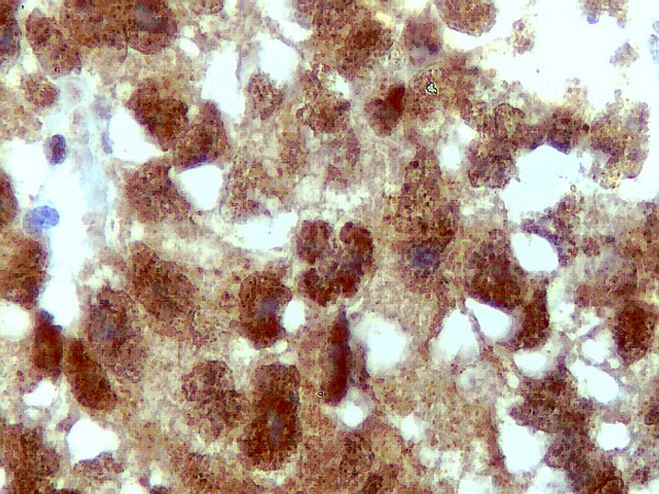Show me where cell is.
<instances>
[{
    "label": "cell",
    "mask_w": 659,
    "mask_h": 494,
    "mask_svg": "<svg viewBox=\"0 0 659 494\" xmlns=\"http://www.w3.org/2000/svg\"><path fill=\"white\" fill-rule=\"evenodd\" d=\"M299 374L294 367L271 363L253 378L249 423L241 450L254 467L275 470L294 453L299 437Z\"/></svg>",
    "instance_id": "obj_1"
},
{
    "label": "cell",
    "mask_w": 659,
    "mask_h": 494,
    "mask_svg": "<svg viewBox=\"0 0 659 494\" xmlns=\"http://www.w3.org/2000/svg\"><path fill=\"white\" fill-rule=\"evenodd\" d=\"M89 348L104 368L126 382H137L147 358L137 306L130 294L104 287L86 319Z\"/></svg>",
    "instance_id": "obj_2"
},
{
    "label": "cell",
    "mask_w": 659,
    "mask_h": 494,
    "mask_svg": "<svg viewBox=\"0 0 659 494\" xmlns=\"http://www.w3.org/2000/svg\"><path fill=\"white\" fill-rule=\"evenodd\" d=\"M132 287L137 303L156 329L169 337L189 335L197 307V290L175 262L161 259L142 243L132 247Z\"/></svg>",
    "instance_id": "obj_3"
},
{
    "label": "cell",
    "mask_w": 659,
    "mask_h": 494,
    "mask_svg": "<svg viewBox=\"0 0 659 494\" xmlns=\"http://www.w3.org/2000/svg\"><path fill=\"white\" fill-rule=\"evenodd\" d=\"M182 394L202 435L216 437L247 416L246 401L236 392L233 375L221 361L196 364L182 379Z\"/></svg>",
    "instance_id": "obj_4"
},
{
    "label": "cell",
    "mask_w": 659,
    "mask_h": 494,
    "mask_svg": "<svg viewBox=\"0 0 659 494\" xmlns=\"http://www.w3.org/2000/svg\"><path fill=\"white\" fill-rule=\"evenodd\" d=\"M290 300L291 291L272 273L255 272L243 281L239 325L257 348L271 346L283 336L282 316Z\"/></svg>",
    "instance_id": "obj_5"
},
{
    "label": "cell",
    "mask_w": 659,
    "mask_h": 494,
    "mask_svg": "<svg viewBox=\"0 0 659 494\" xmlns=\"http://www.w3.org/2000/svg\"><path fill=\"white\" fill-rule=\"evenodd\" d=\"M3 459L15 492H47L58 470V456L36 429L10 426Z\"/></svg>",
    "instance_id": "obj_6"
},
{
    "label": "cell",
    "mask_w": 659,
    "mask_h": 494,
    "mask_svg": "<svg viewBox=\"0 0 659 494\" xmlns=\"http://www.w3.org/2000/svg\"><path fill=\"white\" fill-rule=\"evenodd\" d=\"M45 276V256L36 240L7 234L1 239V294L27 308L35 304Z\"/></svg>",
    "instance_id": "obj_7"
},
{
    "label": "cell",
    "mask_w": 659,
    "mask_h": 494,
    "mask_svg": "<svg viewBox=\"0 0 659 494\" xmlns=\"http://www.w3.org/2000/svg\"><path fill=\"white\" fill-rule=\"evenodd\" d=\"M171 165L166 159H153L129 179L126 197L141 222L157 224L186 211V201L169 176Z\"/></svg>",
    "instance_id": "obj_8"
},
{
    "label": "cell",
    "mask_w": 659,
    "mask_h": 494,
    "mask_svg": "<svg viewBox=\"0 0 659 494\" xmlns=\"http://www.w3.org/2000/svg\"><path fill=\"white\" fill-rule=\"evenodd\" d=\"M122 11L123 2L66 1L60 8V24L77 44L118 45L125 38Z\"/></svg>",
    "instance_id": "obj_9"
},
{
    "label": "cell",
    "mask_w": 659,
    "mask_h": 494,
    "mask_svg": "<svg viewBox=\"0 0 659 494\" xmlns=\"http://www.w3.org/2000/svg\"><path fill=\"white\" fill-rule=\"evenodd\" d=\"M129 105L146 132L167 150L189 124L188 106L180 99L147 82L132 96Z\"/></svg>",
    "instance_id": "obj_10"
},
{
    "label": "cell",
    "mask_w": 659,
    "mask_h": 494,
    "mask_svg": "<svg viewBox=\"0 0 659 494\" xmlns=\"http://www.w3.org/2000/svg\"><path fill=\"white\" fill-rule=\"evenodd\" d=\"M64 371L75 398L85 407L108 411L115 393L102 363L81 340L71 339L66 349Z\"/></svg>",
    "instance_id": "obj_11"
},
{
    "label": "cell",
    "mask_w": 659,
    "mask_h": 494,
    "mask_svg": "<svg viewBox=\"0 0 659 494\" xmlns=\"http://www.w3.org/2000/svg\"><path fill=\"white\" fill-rule=\"evenodd\" d=\"M122 22L126 42L143 54L161 50L177 32L174 12L160 1L123 2Z\"/></svg>",
    "instance_id": "obj_12"
},
{
    "label": "cell",
    "mask_w": 659,
    "mask_h": 494,
    "mask_svg": "<svg viewBox=\"0 0 659 494\" xmlns=\"http://www.w3.org/2000/svg\"><path fill=\"white\" fill-rule=\"evenodd\" d=\"M25 33L42 68L49 76H65L79 67L77 43L53 18L34 10L25 21Z\"/></svg>",
    "instance_id": "obj_13"
},
{
    "label": "cell",
    "mask_w": 659,
    "mask_h": 494,
    "mask_svg": "<svg viewBox=\"0 0 659 494\" xmlns=\"http://www.w3.org/2000/svg\"><path fill=\"white\" fill-rule=\"evenodd\" d=\"M225 147L222 122L214 111H202L187 125L174 144L172 166L185 170L210 162L217 158Z\"/></svg>",
    "instance_id": "obj_14"
},
{
    "label": "cell",
    "mask_w": 659,
    "mask_h": 494,
    "mask_svg": "<svg viewBox=\"0 0 659 494\" xmlns=\"http://www.w3.org/2000/svg\"><path fill=\"white\" fill-rule=\"evenodd\" d=\"M390 44L391 33L388 29L372 19H362L351 25L344 46L337 52L339 66L347 74L364 72Z\"/></svg>",
    "instance_id": "obj_15"
},
{
    "label": "cell",
    "mask_w": 659,
    "mask_h": 494,
    "mask_svg": "<svg viewBox=\"0 0 659 494\" xmlns=\"http://www.w3.org/2000/svg\"><path fill=\"white\" fill-rule=\"evenodd\" d=\"M656 321L655 310L641 302H630L618 313L614 334L618 353L626 362H634L647 352Z\"/></svg>",
    "instance_id": "obj_16"
},
{
    "label": "cell",
    "mask_w": 659,
    "mask_h": 494,
    "mask_svg": "<svg viewBox=\"0 0 659 494\" xmlns=\"http://www.w3.org/2000/svg\"><path fill=\"white\" fill-rule=\"evenodd\" d=\"M487 258H480L479 271L473 284L476 291L485 295L489 301L504 306H515L520 300V288L510 272L505 258L492 249Z\"/></svg>",
    "instance_id": "obj_17"
},
{
    "label": "cell",
    "mask_w": 659,
    "mask_h": 494,
    "mask_svg": "<svg viewBox=\"0 0 659 494\" xmlns=\"http://www.w3.org/2000/svg\"><path fill=\"white\" fill-rule=\"evenodd\" d=\"M455 82L443 69L431 68L420 74L413 81L410 105L421 116H427L448 106Z\"/></svg>",
    "instance_id": "obj_18"
},
{
    "label": "cell",
    "mask_w": 659,
    "mask_h": 494,
    "mask_svg": "<svg viewBox=\"0 0 659 494\" xmlns=\"http://www.w3.org/2000/svg\"><path fill=\"white\" fill-rule=\"evenodd\" d=\"M297 247L303 260L321 266L320 269L314 268L315 270L333 280L336 271L338 278L339 268L332 259L335 252L333 232L326 223H304L298 235Z\"/></svg>",
    "instance_id": "obj_19"
},
{
    "label": "cell",
    "mask_w": 659,
    "mask_h": 494,
    "mask_svg": "<svg viewBox=\"0 0 659 494\" xmlns=\"http://www.w3.org/2000/svg\"><path fill=\"white\" fill-rule=\"evenodd\" d=\"M436 5L451 29L473 35L487 31L495 16L494 7L490 2L444 1Z\"/></svg>",
    "instance_id": "obj_20"
},
{
    "label": "cell",
    "mask_w": 659,
    "mask_h": 494,
    "mask_svg": "<svg viewBox=\"0 0 659 494\" xmlns=\"http://www.w3.org/2000/svg\"><path fill=\"white\" fill-rule=\"evenodd\" d=\"M33 363L47 377L58 375L63 363V344L59 332L47 317H37L32 348Z\"/></svg>",
    "instance_id": "obj_21"
},
{
    "label": "cell",
    "mask_w": 659,
    "mask_h": 494,
    "mask_svg": "<svg viewBox=\"0 0 659 494\" xmlns=\"http://www.w3.org/2000/svg\"><path fill=\"white\" fill-rule=\"evenodd\" d=\"M403 106L404 87L394 85L371 98L365 112L372 130L379 135H388L398 125Z\"/></svg>",
    "instance_id": "obj_22"
},
{
    "label": "cell",
    "mask_w": 659,
    "mask_h": 494,
    "mask_svg": "<svg viewBox=\"0 0 659 494\" xmlns=\"http://www.w3.org/2000/svg\"><path fill=\"white\" fill-rule=\"evenodd\" d=\"M404 43L414 64L426 65L433 61L442 47L437 29L428 21H411L405 27Z\"/></svg>",
    "instance_id": "obj_23"
},
{
    "label": "cell",
    "mask_w": 659,
    "mask_h": 494,
    "mask_svg": "<svg viewBox=\"0 0 659 494\" xmlns=\"http://www.w3.org/2000/svg\"><path fill=\"white\" fill-rule=\"evenodd\" d=\"M511 165V157L501 145H490L479 151V157L469 173L470 179L473 184L496 187L505 181Z\"/></svg>",
    "instance_id": "obj_24"
},
{
    "label": "cell",
    "mask_w": 659,
    "mask_h": 494,
    "mask_svg": "<svg viewBox=\"0 0 659 494\" xmlns=\"http://www.w3.org/2000/svg\"><path fill=\"white\" fill-rule=\"evenodd\" d=\"M319 11L315 15V24L323 35H333L339 33L344 26L354 24V18L357 14V3L355 2H323L317 3Z\"/></svg>",
    "instance_id": "obj_25"
},
{
    "label": "cell",
    "mask_w": 659,
    "mask_h": 494,
    "mask_svg": "<svg viewBox=\"0 0 659 494\" xmlns=\"http://www.w3.org/2000/svg\"><path fill=\"white\" fill-rule=\"evenodd\" d=\"M548 315L544 302L538 299L525 310L523 327L518 334L522 347H535L543 343L548 334Z\"/></svg>",
    "instance_id": "obj_26"
},
{
    "label": "cell",
    "mask_w": 659,
    "mask_h": 494,
    "mask_svg": "<svg viewBox=\"0 0 659 494\" xmlns=\"http://www.w3.org/2000/svg\"><path fill=\"white\" fill-rule=\"evenodd\" d=\"M348 104L328 96L320 99L311 109V121L315 128L330 132L337 127L346 115Z\"/></svg>",
    "instance_id": "obj_27"
},
{
    "label": "cell",
    "mask_w": 659,
    "mask_h": 494,
    "mask_svg": "<svg viewBox=\"0 0 659 494\" xmlns=\"http://www.w3.org/2000/svg\"><path fill=\"white\" fill-rule=\"evenodd\" d=\"M248 97L252 105L261 115H268L278 104L279 91L267 76L257 74L248 83Z\"/></svg>",
    "instance_id": "obj_28"
},
{
    "label": "cell",
    "mask_w": 659,
    "mask_h": 494,
    "mask_svg": "<svg viewBox=\"0 0 659 494\" xmlns=\"http://www.w3.org/2000/svg\"><path fill=\"white\" fill-rule=\"evenodd\" d=\"M26 99L42 108L51 106L58 98V89L40 74L26 76L22 81Z\"/></svg>",
    "instance_id": "obj_29"
},
{
    "label": "cell",
    "mask_w": 659,
    "mask_h": 494,
    "mask_svg": "<svg viewBox=\"0 0 659 494\" xmlns=\"http://www.w3.org/2000/svg\"><path fill=\"white\" fill-rule=\"evenodd\" d=\"M19 29L10 11V3L1 2V56L14 54L18 47Z\"/></svg>",
    "instance_id": "obj_30"
},
{
    "label": "cell",
    "mask_w": 659,
    "mask_h": 494,
    "mask_svg": "<svg viewBox=\"0 0 659 494\" xmlns=\"http://www.w3.org/2000/svg\"><path fill=\"white\" fill-rule=\"evenodd\" d=\"M14 216L13 194L10 184L1 178V223L3 225L11 222Z\"/></svg>",
    "instance_id": "obj_31"
},
{
    "label": "cell",
    "mask_w": 659,
    "mask_h": 494,
    "mask_svg": "<svg viewBox=\"0 0 659 494\" xmlns=\"http://www.w3.org/2000/svg\"><path fill=\"white\" fill-rule=\"evenodd\" d=\"M191 5L196 7L194 10H199V11H203V12H215L222 8L223 3L222 2H213V1H210V2L203 1V2H193Z\"/></svg>",
    "instance_id": "obj_32"
}]
</instances>
